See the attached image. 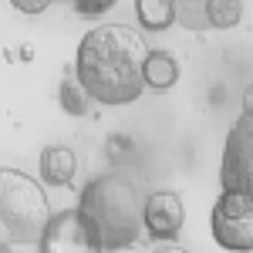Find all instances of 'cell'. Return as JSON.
<instances>
[{
	"label": "cell",
	"mask_w": 253,
	"mask_h": 253,
	"mask_svg": "<svg viewBox=\"0 0 253 253\" xmlns=\"http://www.w3.org/2000/svg\"><path fill=\"white\" fill-rule=\"evenodd\" d=\"M145 41L125 24H98L78 44L75 78L98 105H132L145 91Z\"/></svg>",
	"instance_id": "1"
},
{
	"label": "cell",
	"mask_w": 253,
	"mask_h": 253,
	"mask_svg": "<svg viewBox=\"0 0 253 253\" xmlns=\"http://www.w3.org/2000/svg\"><path fill=\"white\" fill-rule=\"evenodd\" d=\"M142 203L145 193L138 182L125 172H101L95 175L78 199V216L84 230L91 233L101 253H118V250H135L145 240L142 226Z\"/></svg>",
	"instance_id": "2"
},
{
	"label": "cell",
	"mask_w": 253,
	"mask_h": 253,
	"mask_svg": "<svg viewBox=\"0 0 253 253\" xmlns=\"http://www.w3.org/2000/svg\"><path fill=\"white\" fill-rule=\"evenodd\" d=\"M47 219L51 203L38 179L20 169H0V243L34 247Z\"/></svg>",
	"instance_id": "3"
},
{
	"label": "cell",
	"mask_w": 253,
	"mask_h": 253,
	"mask_svg": "<svg viewBox=\"0 0 253 253\" xmlns=\"http://www.w3.org/2000/svg\"><path fill=\"white\" fill-rule=\"evenodd\" d=\"M219 186L223 193H236L253 199V118L240 115L230 125L219 162Z\"/></svg>",
	"instance_id": "4"
},
{
	"label": "cell",
	"mask_w": 253,
	"mask_h": 253,
	"mask_svg": "<svg viewBox=\"0 0 253 253\" xmlns=\"http://www.w3.org/2000/svg\"><path fill=\"white\" fill-rule=\"evenodd\" d=\"M216 247L233 253H253V199L236 193H223L210 213Z\"/></svg>",
	"instance_id": "5"
},
{
	"label": "cell",
	"mask_w": 253,
	"mask_h": 253,
	"mask_svg": "<svg viewBox=\"0 0 253 253\" xmlns=\"http://www.w3.org/2000/svg\"><path fill=\"white\" fill-rule=\"evenodd\" d=\"M142 226H145V236H152L159 243H172L186 226L182 196L172 189H152L142 203Z\"/></svg>",
	"instance_id": "6"
},
{
	"label": "cell",
	"mask_w": 253,
	"mask_h": 253,
	"mask_svg": "<svg viewBox=\"0 0 253 253\" xmlns=\"http://www.w3.org/2000/svg\"><path fill=\"white\" fill-rule=\"evenodd\" d=\"M38 253H101L98 243L91 240V233L84 230L78 210H61L51 213L44 233L38 240Z\"/></svg>",
	"instance_id": "7"
},
{
	"label": "cell",
	"mask_w": 253,
	"mask_h": 253,
	"mask_svg": "<svg viewBox=\"0 0 253 253\" xmlns=\"http://www.w3.org/2000/svg\"><path fill=\"white\" fill-rule=\"evenodd\" d=\"M78 172V159L68 145H47L41 152V179L47 186H71Z\"/></svg>",
	"instance_id": "8"
},
{
	"label": "cell",
	"mask_w": 253,
	"mask_h": 253,
	"mask_svg": "<svg viewBox=\"0 0 253 253\" xmlns=\"http://www.w3.org/2000/svg\"><path fill=\"white\" fill-rule=\"evenodd\" d=\"M142 81L149 88H156V91L172 88L175 81H179V61H175L172 51H166V47L149 51L145 54V64H142Z\"/></svg>",
	"instance_id": "9"
},
{
	"label": "cell",
	"mask_w": 253,
	"mask_h": 253,
	"mask_svg": "<svg viewBox=\"0 0 253 253\" xmlns=\"http://www.w3.org/2000/svg\"><path fill=\"white\" fill-rule=\"evenodd\" d=\"M135 17L145 31H166L175 24V3H169V0H138Z\"/></svg>",
	"instance_id": "10"
},
{
	"label": "cell",
	"mask_w": 253,
	"mask_h": 253,
	"mask_svg": "<svg viewBox=\"0 0 253 253\" xmlns=\"http://www.w3.org/2000/svg\"><path fill=\"white\" fill-rule=\"evenodd\" d=\"M58 101L61 108L68 112V115H88L91 112V98H88V91L78 84V78H75V71H64V78H61V88H58Z\"/></svg>",
	"instance_id": "11"
},
{
	"label": "cell",
	"mask_w": 253,
	"mask_h": 253,
	"mask_svg": "<svg viewBox=\"0 0 253 253\" xmlns=\"http://www.w3.org/2000/svg\"><path fill=\"white\" fill-rule=\"evenodd\" d=\"M203 14H206V27L230 31V27H236L240 17H243V3H240V0H206V3H203Z\"/></svg>",
	"instance_id": "12"
},
{
	"label": "cell",
	"mask_w": 253,
	"mask_h": 253,
	"mask_svg": "<svg viewBox=\"0 0 253 253\" xmlns=\"http://www.w3.org/2000/svg\"><path fill=\"white\" fill-rule=\"evenodd\" d=\"M175 20H182L189 31H199V24H206L203 3H175Z\"/></svg>",
	"instance_id": "13"
},
{
	"label": "cell",
	"mask_w": 253,
	"mask_h": 253,
	"mask_svg": "<svg viewBox=\"0 0 253 253\" xmlns=\"http://www.w3.org/2000/svg\"><path fill=\"white\" fill-rule=\"evenodd\" d=\"M112 7H115L112 0H98V3H88V0H78V3H75V10H78V14H84V17H101V14H108Z\"/></svg>",
	"instance_id": "14"
},
{
	"label": "cell",
	"mask_w": 253,
	"mask_h": 253,
	"mask_svg": "<svg viewBox=\"0 0 253 253\" xmlns=\"http://www.w3.org/2000/svg\"><path fill=\"white\" fill-rule=\"evenodd\" d=\"M14 10H20V14H41V10H47V3H44V0H38V3H24V0H14Z\"/></svg>",
	"instance_id": "15"
},
{
	"label": "cell",
	"mask_w": 253,
	"mask_h": 253,
	"mask_svg": "<svg viewBox=\"0 0 253 253\" xmlns=\"http://www.w3.org/2000/svg\"><path fill=\"white\" fill-rule=\"evenodd\" d=\"M243 115L247 118H253V84L243 91Z\"/></svg>",
	"instance_id": "16"
},
{
	"label": "cell",
	"mask_w": 253,
	"mask_h": 253,
	"mask_svg": "<svg viewBox=\"0 0 253 253\" xmlns=\"http://www.w3.org/2000/svg\"><path fill=\"white\" fill-rule=\"evenodd\" d=\"M152 253H189L186 247H179V243H162V247H156Z\"/></svg>",
	"instance_id": "17"
},
{
	"label": "cell",
	"mask_w": 253,
	"mask_h": 253,
	"mask_svg": "<svg viewBox=\"0 0 253 253\" xmlns=\"http://www.w3.org/2000/svg\"><path fill=\"white\" fill-rule=\"evenodd\" d=\"M0 253H10V247H3V243H0Z\"/></svg>",
	"instance_id": "18"
}]
</instances>
